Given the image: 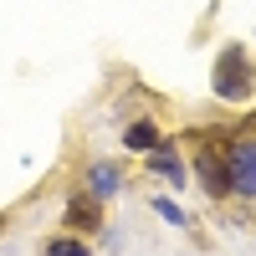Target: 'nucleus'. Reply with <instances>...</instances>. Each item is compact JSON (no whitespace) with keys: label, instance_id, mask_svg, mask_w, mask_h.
<instances>
[{"label":"nucleus","instance_id":"6","mask_svg":"<svg viewBox=\"0 0 256 256\" xmlns=\"http://www.w3.org/2000/svg\"><path fill=\"white\" fill-rule=\"evenodd\" d=\"M148 169H159V174H169L174 184H184V180H190V169H184V164H180L174 154H169V148H159V154L148 159Z\"/></svg>","mask_w":256,"mask_h":256},{"label":"nucleus","instance_id":"1","mask_svg":"<svg viewBox=\"0 0 256 256\" xmlns=\"http://www.w3.org/2000/svg\"><path fill=\"white\" fill-rule=\"evenodd\" d=\"M251 88H256V72H251L246 46H226V52L216 56V98H226V102H246Z\"/></svg>","mask_w":256,"mask_h":256},{"label":"nucleus","instance_id":"3","mask_svg":"<svg viewBox=\"0 0 256 256\" xmlns=\"http://www.w3.org/2000/svg\"><path fill=\"white\" fill-rule=\"evenodd\" d=\"M195 174H200V184H205L216 200L230 195V180H226V148H220V144H205L200 154H195Z\"/></svg>","mask_w":256,"mask_h":256},{"label":"nucleus","instance_id":"2","mask_svg":"<svg viewBox=\"0 0 256 256\" xmlns=\"http://www.w3.org/2000/svg\"><path fill=\"white\" fill-rule=\"evenodd\" d=\"M226 180H230V195L256 200V134L226 144Z\"/></svg>","mask_w":256,"mask_h":256},{"label":"nucleus","instance_id":"5","mask_svg":"<svg viewBox=\"0 0 256 256\" xmlns=\"http://www.w3.org/2000/svg\"><path fill=\"white\" fill-rule=\"evenodd\" d=\"M123 144H128V148H159V128H154V118L128 123V128H123Z\"/></svg>","mask_w":256,"mask_h":256},{"label":"nucleus","instance_id":"7","mask_svg":"<svg viewBox=\"0 0 256 256\" xmlns=\"http://www.w3.org/2000/svg\"><path fill=\"white\" fill-rule=\"evenodd\" d=\"M46 256H88V241H77V236H56V241H46Z\"/></svg>","mask_w":256,"mask_h":256},{"label":"nucleus","instance_id":"4","mask_svg":"<svg viewBox=\"0 0 256 256\" xmlns=\"http://www.w3.org/2000/svg\"><path fill=\"white\" fill-rule=\"evenodd\" d=\"M102 226V200L98 195H77L67 205V230H98Z\"/></svg>","mask_w":256,"mask_h":256},{"label":"nucleus","instance_id":"8","mask_svg":"<svg viewBox=\"0 0 256 256\" xmlns=\"http://www.w3.org/2000/svg\"><path fill=\"white\" fill-rule=\"evenodd\" d=\"M113 184H118V169H113V164H98V169H92V190L102 195V190H113Z\"/></svg>","mask_w":256,"mask_h":256}]
</instances>
